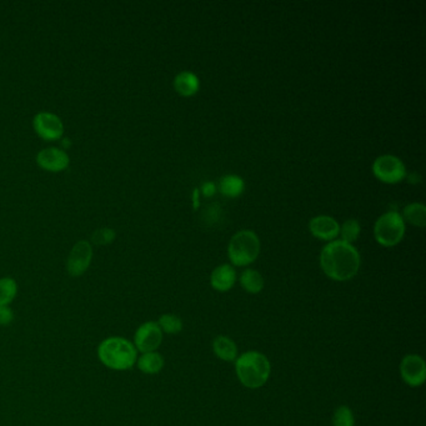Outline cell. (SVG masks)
I'll return each instance as SVG.
<instances>
[{
    "label": "cell",
    "instance_id": "6da1fadb",
    "mask_svg": "<svg viewBox=\"0 0 426 426\" xmlns=\"http://www.w3.org/2000/svg\"><path fill=\"white\" fill-rule=\"evenodd\" d=\"M360 254L355 246L335 240L326 244L320 254L321 269L335 282H348L357 275L360 268Z\"/></svg>",
    "mask_w": 426,
    "mask_h": 426
},
{
    "label": "cell",
    "instance_id": "7a4b0ae2",
    "mask_svg": "<svg viewBox=\"0 0 426 426\" xmlns=\"http://www.w3.org/2000/svg\"><path fill=\"white\" fill-rule=\"evenodd\" d=\"M235 373L239 382L248 389L263 388L271 373L269 359L260 351L250 350L238 355L235 360Z\"/></svg>",
    "mask_w": 426,
    "mask_h": 426
},
{
    "label": "cell",
    "instance_id": "3957f363",
    "mask_svg": "<svg viewBox=\"0 0 426 426\" xmlns=\"http://www.w3.org/2000/svg\"><path fill=\"white\" fill-rule=\"evenodd\" d=\"M98 357L107 368L113 370L132 369L138 360V350L129 340L119 336L108 338L98 348Z\"/></svg>",
    "mask_w": 426,
    "mask_h": 426
},
{
    "label": "cell",
    "instance_id": "277c9868",
    "mask_svg": "<svg viewBox=\"0 0 426 426\" xmlns=\"http://www.w3.org/2000/svg\"><path fill=\"white\" fill-rule=\"evenodd\" d=\"M260 251V240L251 230H240L232 235L228 246V255L237 266H245L253 263Z\"/></svg>",
    "mask_w": 426,
    "mask_h": 426
},
{
    "label": "cell",
    "instance_id": "5b68a950",
    "mask_svg": "<svg viewBox=\"0 0 426 426\" xmlns=\"http://www.w3.org/2000/svg\"><path fill=\"white\" fill-rule=\"evenodd\" d=\"M405 232V223L400 214L389 212L376 220L374 234L377 243L384 246H393L400 241Z\"/></svg>",
    "mask_w": 426,
    "mask_h": 426
},
{
    "label": "cell",
    "instance_id": "8992f818",
    "mask_svg": "<svg viewBox=\"0 0 426 426\" xmlns=\"http://www.w3.org/2000/svg\"><path fill=\"white\" fill-rule=\"evenodd\" d=\"M400 375L402 382L411 388L424 385L426 380L425 360L416 354L405 355L400 363Z\"/></svg>",
    "mask_w": 426,
    "mask_h": 426
},
{
    "label": "cell",
    "instance_id": "52a82bcc",
    "mask_svg": "<svg viewBox=\"0 0 426 426\" xmlns=\"http://www.w3.org/2000/svg\"><path fill=\"white\" fill-rule=\"evenodd\" d=\"M373 171L382 182H398L407 176L405 165L394 155H382L373 164Z\"/></svg>",
    "mask_w": 426,
    "mask_h": 426
},
{
    "label": "cell",
    "instance_id": "ba28073f",
    "mask_svg": "<svg viewBox=\"0 0 426 426\" xmlns=\"http://www.w3.org/2000/svg\"><path fill=\"white\" fill-rule=\"evenodd\" d=\"M163 341V332L157 321H146L139 326L134 335V346L137 350L144 352L157 351Z\"/></svg>",
    "mask_w": 426,
    "mask_h": 426
},
{
    "label": "cell",
    "instance_id": "9c48e42d",
    "mask_svg": "<svg viewBox=\"0 0 426 426\" xmlns=\"http://www.w3.org/2000/svg\"><path fill=\"white\" fill-rule=\"evenodd\" d=\"M93 257V249L92 245L85 240L78 241L74 248L70 251L68 257V273L71 276H80L88 270L89 265L92 263Z\"/></svg>",
    "mask_w": 426,
    "mask_h": 426
},
{
    "label": "cell",
    "instance_id": "30bf717a",
    "mask_svg": "<svg viewBox=\"0 0 426 426\" xmlns=\"http://www.w3.org/2000/svg\"><path fill=\"white\" fill-rule=\"evenodd\" d=\"M34 129L42 138L56 140L63 135L64 126L62 120L51 113H39L34 118Z\"/></svg>",
    "mask_w": 426,
    "mask_h": 426
},
{
    "label": "cell",
    "instance_id": "8fae6325",
    "mask_svg": "<svg viewBox=\"0 0 426 426\" xmlns=\"http://www.w3.org/2000/svg\"><path fill=\"white\" fill-rule=\"evenodd\" d=\"M37 162L43 169L60 171L69 165V157L65 151L58 148H46L39 153Z\"/></svg>",
    "mask_w": 426,
    "mask_h": 426
},
{
    "label": "cell",
    "instance_id": "7c38bea8",
    "mask_svg": "<svg viewBox=\"0 0 426 426\" xmlns=\"http://www.w3.org/2000/svg\"><path fill=\"white\" fill-rule=\"evenodd\" d=\"M237 282V271L229 264H223L215 268L210 276L212 287L218 291L225 293L235 285Z\"/></svg>",
    "mask_w": 426,
    "mask_h": 426
},
{
    "label": "cell",
    "instance_id": "4fadbf2b",
    "mask_svg": "<svg viewBox=\"0 0 426 426\" xmlns=\"http://www.w3.org/2000/svg\"><path fill=\"white\" fill-rule=\"evenodd\" d=\"M310 232H313L316 238L324 239V240H332L338 235L340 228L336 223V220L332 219V216L320 215L315 216L310 220Z\"/></svg>",
    "mask_w": 426,
    "mask_h": 426
},
{
    "label": "cell",
    "instance_id": "5bb4252c",
    "mask_svg": "<svg viewBox=\"0 0 426 426\" xmlns=\"http://www.w3.org/2000/svg\"><path fill=\"white\" fill-rule=\"evenodd\" d=\"M213 351L215 357L228 363L235 361L238 357V346L232 339L225 335H219L214 339Z\"/></svg>",
    "mask_w": 426,
    "mask_h": 426
},
{
    "label": "cell",
    "instance_id": "9a60e30c",
    "mask_svg": "<svg viewBox=\"0 0 426 426\" xmlns=\"http://www.w3.org/2000/svg\"><path fill=\"white\" fill-rule=\"evenodd\" d=\"M137 363H138L139 370L142 373L148 374V375H155V374L160 373L163 370L164 357L157 351L144 352L137 360Z\"/></svg>",
    "mask_w": 426,
    "mask_h": 426
},
{
    "label": "cell",
    "instance_id": "2e32d148",
    "mask_svg": "<svg viewBox=\"0 0 426 426\" xmlns=\"http://www.w3.org/2000/svg\"><path fill=\"white\" fill-rule=\"evenodd\" d=\"M174 87L176 92L182 95H191L198 92L199 89V79L194 73L182 71L174 79Z\"/></svg>",
    "mask_w": 426,
    "mask_h": 426
},
{
    "label": "cell",
    "instance_id": "e0dca14e",
    "mask_svg": "<svg viewBox=\"0 0 426 426\" xmlns=\"http://www.w3.org/2000/svg\"><path fill=\"white\" fill-rule=\"evenodd\" d=\"M240 285L249 294H259L264 289V278L259 271L246 269L240 275Z\"/></svg>",
    "mask_w": 426,
    "mask_h": 426
},
{
    "label": "cell",
    "instance_id": "ac0fdd59",
    "mask_svg": "<svg viewBox=\"0 0 426 426\" xmlns=\"http://www.w3.org/2000/svg\"><path fill=\"white\" fill-rule=\"evenodd\" d=\"M220 191L226 196H238L243 193L244 182L238 176H226L220 179Z\"/></svg>",
    "mask_w": 426,
    "mask_h": 426
},
{
    "label": "cell",
    "instance_id": "d6986e66",
    "mask_svg": "<svg viewBox=\"0 0 426 426\" xmlns=\"http://www.w3.org/2000/svg\"><path fill=\"white\" fill-rule=\"evenodd\" d=\"M425 205L421 204V203L409 204V205L404 209V216H405V219H407L410 224L420 226V228H424V226H425Z\"/></svg>",
    "mask_w": 426,
    "mask_h": 426
},
{
    "label": "cell",
    "instance_id": "ffe728a7",
    "mask_svg": "<svg viewBox=\"0 0 426 426\" xmlns=\"http://www.w3.org/2000/svg\"><path fill=\"white\" fill-rule=\"evenodd\" d=\"M157 325L162 329V332L169 335H176L182 330V320L174 314H164L159 320Z\"/></svg>",
    "mask_w": 426,
    "mask_h": 426
},
{
    "label": "cell",
    "instance_id": "44dd1931",
    "mask_svg": "<svg viewBox=\"0 0 426 426\" xmlns=\"http://www.w3.org/2000/svg\"><path fill=\"white\" fill-rule=\"evenodd\" d=\"M18 288L17 282L12 278H3L0 279V305L8 307L14 300Z\"/></svg>",
    "mask_w": 426,
    "mask_h": 426
},
{
    "label": "cell",
    "instance_id": "7402d4cb",
    "mask_svg": "<svg viewBox=\"0 0 426 426\" xmlns=\"http://www.w3.org/2000/svg\"><path fill=\"white\" fill-rule=\"evenodd\" d=\"M332 426H355V416L350 407L341 405L334 411Z\"/></svg>",
    "mask_w": 426,
    "mask_h": 426
},
{
    "label": "cell",
    "instance_id": "603a6c76",
    "mask_svg": "<svg viewBox=\"0 0 426 426\" xmlns=\"http://www.w3.org/2000/svg\"><path fill=\"white\" fill-rule=\"evenodd\" d=\"M340 232H341L343 241H346V243L351 244V243L355 241V240L359 238V235H360V224H359V221L355 219L346 220L344 224H343V226H341Z\"/></svg>",
    "mask_w": 426,
    "mask_h": 426
},
{
    "label": "cell",
    "instance_id": "cb8c5ba5",
    "mask_svg": "<svg viewBox=\"0 0 426 426\" xmlns=\"http://www.w3.org/2000/svg\"><path fill=\"white\" fill-rule=\"evenodd\" d=\"M220 218H221V207L219 204L207 205L201 214V220H204L207 226L215 225Z\"/></svg>",
    "mask_w": 426,
    "mask_h": 426
},
{
    "label": "cell",
    "instance_id": "d4e9b609",
    "mask_svg": "<svg viewBox=\"0 0 426 426\" xmlns=\"http://www.w3.org/2000/svg\"><path fill=\"white\" fill-rule=\"evenodd\" d=\"M115 239V232L109 228L98 229L92 237V241L96 245H107Z\"/></svg>",
    "mask_w": 426,
    "mask_h": 426
},
{
    "label": "cell",
    "instance_id": "484cf974",
    "mask_svg": "<svg viewBox=\"0 0 426 426\" xmlns=\"http://www.w3.org/2000/svg\"><path fill=\"white\" fill-rule=\"evenodd\" d=\"M13 319V310L10 307L0 305V326L9 325Z\"/></svg>",
    "mask_w": 426,
    "mask_h": 426
},
{
    "label": "cell",
    "instance_id": "4316f807",
    "mask_svg": "<svg viewBox=\"0 0 426 426\" xmlns=\"http://www.w3.org/2000/svg\"><path fill=\"white\" fill-rule=\"evenodd\" d=\"M203 193L207 195V196H212V195L215 193V185H214V182H205V184L203 185Z\"/></svg>",
    "mask_w": 426,
    "mask_h": 426
}]
</instances>
